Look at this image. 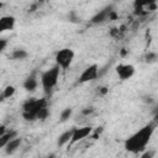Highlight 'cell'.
<instances>
[{"label": "cell", "mask_w": 158, "mask_h": 158, "mask_svg": "<svg viewBox=\"0 0 158 158\" xmlns=\"http://www.w3.org/2000/svg\"><path fill=\"white\" fill-rule=\"evenodd\" d=\"M154 127H156L154 123H148L144 127H142L139 131L135 132L125 141V148L132 153L143 152L154 132Z\"/></svg>", "instance_id": "obj_1"}, {"label": "cell", "mask_w": 158, "mask_h": 158, "mask_svg": "<svg viewBox=\"0 0 158 158\" xmlns=\"http://www.w3.org/2000/svg\"><path fill=\"white\" fill-rule=\"evenodd\" d=\"M59 70H60V68L54 64L49 69L41 73V78H40L41 79V85H42L46 94L51 93V90L57 85L58 79H59Z\"/></svg>", "instance_id": "obj_2"}, {"label": "cell", "mask_w": 158, "mask_h": 158, "mask_svg": "<svg viewBox=\"0 0 158 158\" xmlns=\"http://www.w3.org/2000/svg\"><path fill=\"white\" fill-rule=\"evenodd\" d=\"M74 51L72 48H62L56 53V65L60 69H68L74 60Z\"/></svg>", "instance_id": "obj_3"}, {"label": "cell", "mask_w": 158, "mask_h": 158, "mask_svg": "<svg viewBox=\"0 0 158 158\" xmlns=\"http://www.w3.org/2000/svg\"><path fill=\"white\" fill-rule=\"evenodd\" d=\"M98 74H99V65H98L96 63L90 64L89 67H86V68L81 72V74H80L79 78H78V83L84 84V83L93 81V80H95V79L99 77Z\"/></svg>", "instance_id": "obj_4"}, {"label": "cell", "mask_w": 158, "mask_h": 158, "mask_svg": "<svg viewBox=\"0 0 158 158\" xmlns=\"http://www.w3.org/2000/svg\"><path fill=\"white\" fill-rule=\"evenodd\" d=\"M93 132V127L90 126H83V127H74V131H73V135H72V138L69 141L70 144H74L81 139H84L85 137H88L90 133Z\"/></svg>", "instance_id": "obj_5"}, {"label": "cell", "mask_w": 158, "mask_h": 158, "mask_svg": "<svg viewBox=\"0 0 158 158\" xmlns=\"http://www.w3.org/2000/svg\"><path fill=\"white\" fill-rule=\"evenodd\" d=\"M43 106H46V99H37L36 100V104L33 105V107L31 110L25 111L22 114L23 115V118L26 121H35V120H37V114H38V111Z\"/></svg>", "instance_id": "obj_6"}, {"label": "cell", "mask_w": 158, "mask_h": 158, "mask_svg": "<svg viewBox=\"0 0 158 158\" xmlns=\"http://www.w3.org/2000/svg\"><path fill=\"white\" fill-rule=\"evenodd\" d=\"M135 67L132 64H118L116 67V73L121 80H128L135 75Z\"/></svg>", "instance_id": "obj_7"}, {"label": "cell", "mask_w": 158, "mask_h": 158, "mask_svg": "<svg viewBox=\"0 0 158 158\" xmlns=\"http://www.w3.org/2000/svg\"><path fill=\"white\" fill-rule=\"evenodd\" d=\"M15 23H16V19L14 16H10V15L1 16L0 17V33L11 31L15 27Z\"/></svg>", "instance_id": "obj_8"}, {"label": "cell", "mask_w": 158, "mask_h": 158, "mask_svg": "<svg viewBox=\"0 0 158 158\" xmlns=\"http://www.w3.org/2000/svg\"><path fill=\"white\" fill-rule=\"evenodd\" d=\"M23 89L27 91H35L38 86V79H37V72L33 70L23 81Z\"/></svg>", "instance_id": "obj_9"}, {"label": "cell", "mask_w": 158, "mask_h": 158, "mask_svg": "<svg viewBox=\"0 0 158 158\" xmlns=\"http://www.w3.org/2000/svg\"><path fill=\"white\" fill-rule=\"evenodd\" d=\"M111 11H112V6H111V5H110V6H106L105 9H102V10L99 11L98 14H95V15L91 17L90 22L94 23V25H96V23H102L104 21L109 20V14H110Z\"/></svg>", "instance_id": "obj_10"}, {"label": "cell", "mask_w": 158, "mask_h": 158, "mask_svg": "<svg viewBox=\"0 0 158 158\" xmlns=\"http://www.w3.org/2000/svg\"><path fill=\"white\" fill-rule=\"evenodd\" d=\"M21 143H22V138H21V137H16V138L11 139V141L5 146V153H6L7 156L14 154V153L20 148Z\"/></svg>", "instance_id": "obj_11"}, {"label": "cell", "mask_w": 158, "mask_h": 158, "mask_svg": "<svg viewBox=\"0 0 158 158\" xmlns=\"http://www.w3.org/2000/svg\"><path fill=\"white\" fill-rule=\"evenodd\" d=\"M73 131H74V127H72V128L64 131L62 135H59V136H58V139H57V146H58V147H63L64 144H67V143L70 141V138H72Z\"/></svg>", "instance_id": "obj_12"}, {"label": "cell", "mask_w": 158, "mask_h": 158, "mask_svg": "<svg viewBox=\"0 0 158 158\" xmlns=\"http://www.w3.org/2000/svg\"><path fill=\"white\" fill-rule=\"evenodd\" d=\"M17 137V132L15 130H11L9 132H5L2 136H0V148H5V146L14 138Z\"/></svg>", "instance_id": "obj_13"}, {"label": "cell", "mask_w": 158, "mask_h": 158, "mask_svg": "<svg viewBox=\"0 0 158 158\" xmlns=\"http://www.w3.org/2000/svg\"><path fill=\"white\" fill-rule=\"evenodd\" d=\"M27 56H28L27 51L26 49H22V48H16L11 53V58L15 59V60H23V59L27 58Z\"/></svg>", "instance_id": "obj_14"}, {"label": "cell", "mask_w": 158, "mask_h": 158, "mask_svg": "<svg viewBox=\"0 0 158 158\" xmlns=\"http://www.w3.org/2000/svg\"><path fill=\"white\" fill-rule=\"evenodd\" d=\"M73 114V109L72 107H65L64 110H62L60 112V116H59V121L60 122H65Z\"/></svg>", "instance_id": "obj_15"}, {"label": "cell", "mask_w": 158, "mask_h": 158, "mask_svg": "<svg viewBox=\"0 0 158 158\" xmlns=\"http://www.w3.org/2000/svg\"><path fill=\"white\" fill-rule=\"evenodd\" d=\"M15 91H16L15 86H12V85H7V86L4 89V91H2V95H1V96H2L4 99H10V98H12V96H14Z\"/></svg>", "instance_id": "obj_16"}, {"label": "cell", "mask_w": 158, "mask_h": 158, "mask_svg": "<svg viewBox=\"0 0 158 158\" xmlns=\"http://www.w3.org/2000/svg\"><path fill=\"white\" fill-rule=\"evenodd\" d=\"M48 115H49V110L47 109V106H43L37 114V120H42L43 121V120H46L48 117Z\"/></svg>", "instance_id": "obj_17"}, {"label": "cell", "mask_w": 158, "mask_h": 158, "mask_svg": "<svg viewBox=\"0 0 158 158\" xmlns=\"http://www.w3.org/2000/svg\"><path fill=\"white\" fill-rule=\"evenodd\" d=\"M157 58H158V56H157L156 52H148L146 54V57H144V59H146L147 63H154L157 60Z\"/></svg>", "instance_id": "obj_18"}, {"label": "cell", "mask_w": 158, "mask_h": 158, "mask_svg": "<svg viewBox=\"0 0 158 158\" xmlns=\"http://www.w3.org/2000/svg\"><path fill=\"white\" fill-rule=\"evenodd\" d=\"M156 151L154 149H144L143 153L141 154V158H154Z\"/></svg>", "instance_id": "obj_19"}, {"label": "cell", "mask_w": 158, "mask_h": 158, "mask_svg": "<svg viewBox=\"0 0 158 158\" xmlns=\"http://www.w3.org/2000/svg\"><path fill=\"white\" fill-rule=\"evenodd\" d=\"M6 46H7V40L6 38H0V54L4 52Z\"/></svg>", "instance_id": "obj_20"}, {"label": "cell", "mask_w": 158, "mask_h": 158, "mask_svg": "<svg viewBox=\"0 0 158 158\" xmlns=\"http://www.w3.org/2000/svg\"><path fill=\"white\" fill-rule=\"evenodd\" d=\"M74 15H75V12H70L69 14V21H72V22H80V17H74Z\"/></svg>", "instance_id": "obj_21"}, {"label": "cell", "mask_w": 158, "mask_h": 158, "mask_svg": "<svg viewBox=\"0 0 158 158\" xmlns=\"http://www.w3.org/2000/svg\"><path fill=\"white\" fill-rule=\"evenodd\" d=\"M93 112H94V109H93V107H88V109H84V110L81 111V114L85 115V116H86V115H90V114H93Z\"/></svg>", "instance_id": "obj_22"}, {"label": "cell", "mask_w": 158, "mask_h": 158, "mask_svg": "<svg viewBox=\"0 0 158 158\" xmlns=\"http://www.w3.org/2000/svg\"><path fill=\"white\" fill-rule=\"evenodd\" d=\"M99 93H100V95H106V94L109 93V89H107L106 86H101V88L99 89Z\"/></svg>", "instance_id": "obj_23"}, {"label": "cell", "mask_w": 158, "mask_h": 158, "mask_svg": "<svg viewBox=\"0 0 158 158\" xmlns=\"http://www.w3.org/2000/svg\"><path fill=\"white\" fill-rule=\"evenodd\" d=\"M5 132H6V128H5L4 125H1V126H0V136H2Z\"/></svg>", "instance_id": "obj_24"}, {"label": "cell", "mask_w": 158, "mask_h": 158, "mask_svg": "<svg viewBox=\"0 0 158 158\" xmlns=\"http://www.w3.org/2000/svg\"><path fill=\"white\" fill-rule=\"evenodd\" d=\"M126 54H127V51H126V48H122V49H121V56H122V57H125Z\"/></svg>", "instance_id": "obj_25"}, {"label": "cell", "mask_w": 158, "mask_h": 158, "mask_svg": "<svg viewBox=\"0 0 158 158\" xmlns=\"http://www.w3.org/2000/svg\"><path fill=\"white\" fill-rule=\"evenodd\" d=\"M47 158H54V154H51V156H48Z\"/></svg>", "instance_id": "obj_26"}, {"label": "cell", "mask_w": 158, "mask_h": 158, "mask_svg": "<svg viewBox=\"0 0 158 158\" xmlns=\"http://www.w3.org/2000/svg\"><path fill=\"white\" fill-rule=\"evenodd\" d=\"M2 6H4V2H0V9H1Z\"/></svg>", "instance_id": "obj_27"}]
</instances>
